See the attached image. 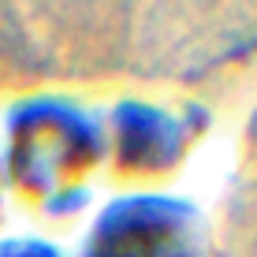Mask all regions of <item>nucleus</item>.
Segmentation results:
<instances>
[{
	"label": "nucleus",
	"mask_w": 257,
	"mask_h": 257,
	"mask_svg": "<svg viewBox=\"0 0 257 257\" xmlns=\"http://www.w3.org/2000/svg\"><path fill=\"white\" fill-rule=\"evenodd\" d=\"M97 257H183V253L175 246V235L164 224L131 216L104 235V246L97 250Z\"/></svg>",
	"instance_id": "1"
}]
</instances>
